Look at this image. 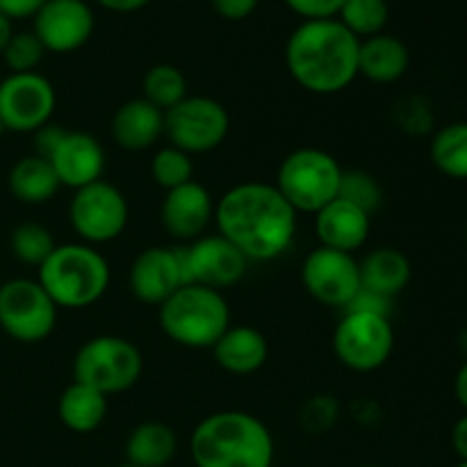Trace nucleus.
Returning <instances> with one entry per match:
<instances>
[{
	"instance_id": "obj_1",
	"label": "nucleus",
	"mask_w": 467,
	"mask_h": 467,
	"mask_svg": "<svg viewBox=\"0 0 467 467\" xmlns=\"http://www.w3.org/2000/svg\"><path fill=\"white\" fill-rule=\"evenodd\" d=\"M296 210L263 181L237 182L214 203V226L249 263H269L290 251Z\"/></svg>"
},
{
	"instance_id": "obj_2",
	"label": "nucleus",
	"mask_w": 467,
	"mask_h": 467,
	"mask_svg": "<svg viewBox=\"0 0 467 467\" xmlns=\"http://www.w3.org/2000/svg\"><path fill=\"white\" fill-rule=\"evenodd\" d=\"M358 48L360 39L337 18L304 21L285 44L287 73L308 94H340L358 78Z\"/></svg>"
},
{
	"instance_id": "obj_3",
	"label": "nucleus",
	"mask_w": 467,
	"mask_h": 467,
	"mask_svg": "<svg viewBox=\"0 0 467 467\" xmlns=\"http://www.w3.org/2000/svg\"><path fill=\"white\" fill-rule=\"evenodd\" d=\"M190 456L196 467H272L276 447L260 418L246 410H217L194 427Z\"/></svg>"
},
{
	"instance_id": "obj_4",
	"label": "nucleus",
	"mask_w": 467,
	"mask_h": 467,
	"mask_svg": "<svg viewBox=\"0 0 467 467\" xmlns=\"http://www.w3.org/2000/svg\"><path fill=\"white\" fill-rule=\"evenodd\" d=\"M36 281L57 308L82 310L108 295L112 269L96 246L71 242L55 246L39 267Z\"/></svg>"
},
{
	"instance_id": "obj_5",
	"label": "nucleus",
	"mask_w": 467,
	"mask_h": 467,
	"mask_svg": "<svg viewBox=\"0 0 467 467\" xmlns=\"http://www.w3.org/2000/svg\"><path fill=\"white\" fill-rule=\"evenodd\" d=\"M158 322L173 345L213 349L231 327V306L219 290L187 283L160 306Z\"/></svg>"
},
{
	"instance_id": "obj_6",
	"label": "nucleus",
	"mask_w": 467,
	"mask_h": 467,
	"mask_svg": "<svg viewBox=\"0 0 467 467\" xmlns=\"http://www.w3.org/2000/svg\"><path fill=\"white\" fill-rule=\"evenodd\" d=\"M342 164L324 149L304 146L283 158L276 171V187L296 213L317 214L340 196Z\"/></svg>"
},
{
	"instance_id": "obj_7",
	"label": "nucleus",
	"mask_w": 467,
	"mask_h": 467,
	"mask_svg": "<svg viewBox=\"0 0 467 467\" xmlns=\"http://www.w3.org/2000/svg\"><path fill=\"white\" fill-rule=\"evenodd\" d=\"M144 374L140 347L121 336H96L82 342L73 358V381L112 397L128 392Z\"/></svg>"
},
{
	"instance_id": "obj_8",
	"label": "nucleus",
	"mask_w": 467,
	"mask_h": 467,
	"mask_svg": "<svg viewBox=\"0 0 467 467\" xmlns=\"http://www.w3.org/2000/svg\"><path fill=\"white\" fill-rule=\"evenodd\" d=\"M395 351V328L390 317L377 313L345 310L333 331V354L342 368L358 374L381 369Z\"/></svg>"
},
{
	"instance_id": "obj_9",
	"label": "nucleus",
	"mask_w": 467,
	"mask_h": 467,
	"mask_svg": "<svg viewBox=\"0 0 467 467\" xmlns=\"http://www.w3.org/2000/svg\"><path fill=\"white\" fill-rule=\"evenodd\" d=\"M130 222V205L126 194L108 181L73 192L68 201V223L80 242L91 246L119 240Z\"/></svg>"
},
{
	"instance_id": "obj_10",
	"label": "nucleus",
	"mask_w": 467,
	"mask_h": 467,
	"mask_svg": "<svg viewBox=\"0 0 467 467\" xmlns=\"http://www.w3.org/2000/svg\"><path fill=\"white\" fill-rule=\"evenodd\" d=\"M231 132V114L210 96H187L164 112V135L169 144L187 155L213 153Z\"/></svg>"
},
{
	"instance_id": "obj_11",
	"label": "nucleus",
	"mask_w": 467,
	"mask_h": 467,
	"mask_svg": "<svg viewBox=\"0 0 467 467\" xmlns=\"http://www.w3.org/2000/svg\"><path fill=\"white\" fill-rule=\"evenodd\" d=\"M57 306L39 281L12 278L0 285V328L23 345L44 342L57 324Z\"/></svg>"
},
{
	"instance_id": "obj_12",
	"label": "nucleus",
	"mask_w": 467,
	"mask_h": 467,
	"mask_svg": "<svg viewBox=\"0 0 467 467\" xmlns=\"http://www.w3.org/2000/svg\"><path fill=\"white\" fill-rule=\"evenodd\" d=\"M57 94L41 73H9L0 82V128L5 132L35 135L53 121Z\"/></svg>"
},
{
	"instance_id": "obj_13",
	"label": "nucleus",
	"mask_w": 467,
	"mask_h": 467,
	"mask_svg": "<svg viewBox=\"0 0 467 467\" xmlns=\"http://www.w3.org/2000/svg\"><path fill=\"white\" fill-rule=\"evenodd\" d=\"M304 290L328 308H349L360 292V265L354 254L317 246L301 263Z\"/></svg>"
},
{
	"instance_id": "obj_14",
	"label": "nucleus",
	"mask_w": 467,
	"mask_h": 467,
	"mask_svg": "<svg viewBox=\"0 0 467 467\" xmlns=\"http://www.w3.org/2000/svg\"><path fill=\"white\" fill-rule=\"evenodd\" d=\"M181 258L187 283L219 292L237 285L249 269V260L219 233L201 235L199 240L182 244Z\"/></svg>"
},
{
	"instance_id": "obj_15",
	"label": "nucleus",
	"mask_w": 467,
	"mask_h": 467,
	"mask_svg": "<svg viewBox=\"0 0 467 467\" xmlns=\"http://www.w3.org/2000/svg\"><path fill=\"white\" fill-rule=\"evenodd\" d=\"M32 32L44 44L46 53L68 55L91 39L96 27L94 9L87 0H46L32 16Z\"/></svg>"
},
{
	"instance_id": "obj_16",
	"label": "nucleus",
	"mask_w": 467,
	"mask_h": 467,
	"mask_svg": "<svg viewBox=\"0 0 467 467\" xmlns=\"http://www.w3.org/2000/svg\"><path fill=\"white\" fill-rule=\"evenodd\" d=\"M128 285L137 301L160 308L173 292L187 285L181 246H149L140 251L130 265Z\"/></svg>"
},
{
	"instance_id": "obj_17",
	"label": "nucleus",
	"mask_w": 467,
	"mask_h": 467,
	"mask_svg": "<svg viewBox=\"0 0 467 467\" xmlns=\"http://www.w3.org/2000/svg\"><path fill=\"white\" fill-rule=\"evenodd\" d=\"M214 203L208 187L192 181L187 185L164 192L162 205H160V222L162 228L173 240L190 244L205 235L210 223L214 222Z\"/></svg>"
},
{
	"instance_id": "obj_18",
	"label": "nucleus",
	"mask_w": 467,
	"mask_h": 467,
	"mask_svg": "<svg viewBox=\"0 0 467 467\" xmlns=\"http://www.w3.org/2000/svg\"><path fill=\"white\" fill-rule=\"evenodd\" d=\"M46 160L57 173L59 185L73 192L96 181H103L105 149L89 132L64 130L62 140Z\"/></svg>"
},
{
	"instance_id": "obj_19",
	"label": "nucleus",
	"mask_w": 467,
	"mask_h": 467,
	"mask_svg": "<svg viewBox=\"0 0 467 467\" xmlns=\"http://www.w3.org/2000/svg\"><path fill=\"white\" fill-rule=\"evenodd\" d=\"M313 217L319 246L356 254L368 244L369 231H372V214L365 213L351 201L337 196Z\"/></svg>"
},
{
	"instance_id": "obj_20",
	"label": "nucleus",
	"mask_w": 467,
	"mask_h": 467,
	"mask_svg": "<svg viewBox=\"0 0 467 467\" xmlns=\"http://www.w3.org/2000/svg\"><path fill=\"white\" fill-rule=\"evenodd\" d=\"M109 132L119 149L128 153H141L153 149L164 135V112L141 96L130 99L117 108Z\"/></svg>"
},
{
	"instance_id": "obj_21",
	"label": "nucleus",
	"mask_w": 467,
	"mask_h": 467,
	"mask_svg": "<svg viewBox=\"0 0 467 467\" xmlns=\"http://www.w3.org/2000/svg\"><path fill=\"white\" fill-rule=\"evenodd\" d=\"M214 363L228 374L249 377L265 368L269 358V342L263 331L249 324H231L214 342Z\"/></svg>"
},
{
	"instance_id": "obj_22",
	"label": "nucleus",
	"mask_w": 467,
	"mask_h": 467,
	"mask_svg": "<svg viewBox=\"0 0 467 467\" xmlns=\"http://www.w3.org/2000/svg\"><path fill=\"white\" fill-rule=\"evenodd\" d=\"M410 67L409 46L400 39L381 32L360 41L358 48V76L377 85H392L401 80Z\"/></svg>"
},
{
	"instance_id": "obj_23",
	"label": "nucleus",
	"mask_w": 467,
	"mask_h": 467,
	"mask_svg": "<svg viewBox=\"0 0 467 467\" xmlns=\"http://www.w3.org/2000/svg\"><path fill=\"white\" fill-rule=\"evenodd\" d=\"M360 265V287L372 295L395 301L397 295L406 290L413 276V267L404 251L392 246H379L369 251Z\"/></svg>"
},
{
	"instance_id": "obj_24",
	"label": "nucleus",
	"mask_w": 467,
	"mask_h": 467,
	"mask_svg": "<svg viewBox=\"0 0 467 467\" xmlns=\"http://www.w3.org/2000/svg\"><path fill=\"white\" fill-rule=\"evenodd\" d=\"M7 187L16 201L26 205H44L59 192V181L50 162L41 155H23L9 169Z\"/></svg>"
},
{
	"instance_id": "obj_25",
	"label": "nucleus",
	"mask_w": 467,
	"mask_h": 467,
	"mask_svg": "<svg viewBox=\"0 0 467 467\" xmlns=\"http://www.w3.org/2000/svg\"><path fill=\"white\" fill-rule=\"evenodd\" d=\"M108 400L109 397L100 395L94 388L78 381L68 383L57 401L59 422L73 433H94L108 420Z\"/></svg>"
},
{
	"instance_id": "obj_26",
	"label": "nucleus",
	"mask_w": 467,
	"mask_h": 467,
	"mask_svg": "<svg viewBox=\"0 0 467 467\" xmlns=\"http://www.w3.org/2000/svg\"><path fill=\"white\" fill-rule=\"evenodd\" d=\"M178 454V436L169 424L141 422L126 438V463L135 467H167Z\"/></svg>"
},
{
	"instance_id": "obj_27",
	"label": "nucleus",
	"mask_w": 467,
	"mask_h": 467,
	"mask_svg": "<svg viewBox=\"0 0 467 467\" xmlns=\"http://www.w3.org/2000/svg\"><path fill=\"white\" fill-rule=\"evenodd\" d=\"M431 162L442 176L467 181V121L442 126L431 140Z\"/></svg>"
},
{
	"instance_id": "obj_28",
	"label": "nucleus",
	"mask_w": 467,
	"mask_h": 467,
	"mask_svg": "<svg viewBox=\"0 0 467 467\" xmlns=\"http://www.w3.org/2000/svg\"><path fill=\"white\" fill-rule=\"evenodd\" d=\"M141 99L149 100L158 109L167 112L173 105L187 99V80L185 73L173 64H155L144 73L141 80Z\"/></svg>"
},
{
	"instance_id": "obj_29",
	"label": "nucleus",
	"mask_w": 467,
	"mask_h": 467,
	"mask_svg": "<svg viewBox=\"0 0 467 467\" xmlns=\"http://www.w3.org/2000/svg\"><path fill=\"white\" fill-rule=\"evenodd\" d=\"M390 18L388 0H345L337 21L356 36V39H369L381 35Z\"/></svg>"
},
{
	"instance_id": "obj_30",
	"label": "nucleus",
	"mask_w": 467,
	"mask_h": 467,
	"mask_svg": "<svg viewBox=\"0 0 467 467\" xmlns=\"http://www.w3.org/2000/svg\"><path fill=\"white\" fill-rule=\"evenodd\" d=\"M55 246L57 244H55L53 231H48L44 223L36 222L18 223L12 235H9V249H12L14 258L36 269L53 254Z\"/></svg>"
},
{
	"instance_id": "obj_31",
	"label": "nucleus",
	"mask_w": 467,
	"mask_h": 467,
	"mask_svg": "<svg viewBox=\"0 0 467 467\" xmlns=\"http://www.w3.org/2000/svg\"><path fill=\"white\" fill-rule=\"evenodd\" d=\"M150 178L155 185L164 192H171L176 187L187 185L194 181V162L192 155L185 150L176 149V146H162L150 158Z\"/></svg>"
},
{
	"instance_id": "obj_32",
	"label": "nucleus",
	"mask_w": 467,
	"mask_h": 467,
	"mask_svg": "<svg viewBox=\"0 0 467 467\" xmlns=\"http://www.w3.org/2000/svg\"><path fill=\"white\" fill-rule=\"evenodd\" d=\"M46 48L32 30L14 32L3 50V59L12 73H32L44 59Z\"/></svg>"
},
{
	"instance_id": "obj_33",
	"label": "nucleus",
	"mask_w": 467,
	"mask_h": 467,
	"mask_svg": "<svg viewBox=\"0 0 467 467\" xmlns=\"http://www.w3.org/2000/svg\"><path fill=\"white\" fill-rule=\"evenodd\" d=\"M340 199L351 201L365 213L374 214L381 205V187H379L377 178H372L365 171H345L340 187Z\"/></svg>"
},
{
	"instance_id": "obj_34",
	"label": "nucleus",
	"mask_w": 467,
	"mask_h": 467,
	"mask_svg": "<svg viewBox=\"0 0 467 467\" xmlns=\"http://www.w3.org/2000/svg\"><path fill=\"white\" fill-rule=\"evenodd\" d=\"M337 413V404L333 397L319 395L313 397L308 404L304 406V413H301V422L308 431H327L333 424Z\"/></svg>"
},
{
	"instance_id": "obj_35",
	"label": "nucleus",
	"mask_w": 467,
	"mask_h": 467,
	"mask_svg": "<svg viewBox=\"0 0 467 467\" xmlns=\"http://www.w3.org/2000/svg\"><path fill=\"white\" fill-rule=\"evenodd\" d=\"M283 3L304 21H324V18H337L345 0H283Z\"/></svg>"
},
{
	"instance_id": "obj_36",
	"label": "nucleus",
	"mask_w": 467,
	"mask_h": 467,
	"mask_svg": "<svg viewBox=\"0 0 467 467\" xmlns=\"http://www.w3.org/2000/svg\"><path fill=\"white\" fill-rule=\"evenodd\" d=\"M214 12L226 21H244L255 12L260 0H210Z\"/></svg>"
},
{
	"instance_id": "obj_37",
	"label": "nucleus",
	"mask_w": 467,
	"mask_h": 467,
	"mask_svg": "<svg viewBox=\"0 0 467 467\" xmlns=\"http://www.w3.org/2000/svg\"><path fill=\"white\" fill-rule=\"evenodd\" d=\"M46 0H0V12L9 18V21H18V18H32Z\"/></svg>"
},
{
	"instance_id": "obj_38",
	"label": "nucleus",
	"mask_w": 467,
	"mask_h": 467,
	"mask_svg": "<svg viewBox=\"0 0 467 467\" xmlns=\"http://www.w3.org/2000/svg\"><path fill=\"white\" fill-rule=\"evenodd\" d=\"M451 447L461 461H467V413L456 420L454 429H451Z\"/></svg>"
},
{
	"instance_id": "obj_39",
	"label": "nucleus",
	"mask_w": 467,
	"mask_h": 467,
	"mask_svg": "<svg viewBox=\"0 0 467 467\" xmlns=\"http://www.w3.org/2000/svg\"><path fill=\"white\" fill-rule=\"evenodd\" d=\"M96 3L114 14H132V12H140V9H144L150 0H96Z\"/></svg>"
},
{
	"instance_id": "obj_40",
	"label": "nucleus",
	"mask_w": 467,
	"mask_h": 467,
	"mask_svg": "<svg viewBox=\"0 0 467 467\" xmlns=\"http://www.w3.org/2000/svg\"><path fill=\"white\" fill-rule=\"evenodd\" d=\"M454 395H456V401H459V404L463 406L465 413H467V360H465L463 365H461L459 372H456Z\"/></svg>"
},
{
	"instance_id": "obj_41",
	"label": "nucleus",
	"mask_w": 467,
	"mask_h": 467,
	"mask_svg": "<svg viewBox=\"0 0 467 467\" xmlns=\"http://www.w3.org/2000/svg\"><path fill=\"white\" fill-rule=\"evenodd\" d=\"M12 35H14L12 21H9V18L0 12V55H3L5 46H7L9 39H12Z\"/></svg>"
},
{
	"instance_id": "obj_42",
	"label": "nucleus",
	"mask_w": 467,
	"mask_h": 467,
	"mask_svg": "<svg viewBox=\"0 0 467 467\" xmlns=\"http://www.w3.org/2000/svg\"><path fill=\"white\" fill-rule=\"evenodd\" d=\"M456 467H467V461H461V463L456 465Z\"/></svg>"
},
{
	"instance_id": "obj_43",
	"label": "nucleus",
	"mask_w": 467,
	"mask_h": 467,
	"mask_svg": "<svg viewBox=\"0 0 467 467\" xmlns=\"http://www.w3.org/2000/svg\"><path fill=\"white\" fill-rule=\"evenodd\" d=\"M119 467H135V465H130V463H123V465H119Z\"/></svg>"
},
{
	"instance_id": "obj_44",
	"label": "nucleus",
	"mask_w": 467,
	"mask_h": 467,
	"mask_svg": "<svg viewBox=\"0 0 467 467\" xmlns=\"http://www.w3.org/2000/svg\"><path fill=\"white\" fill-rule=\"evenodd\" d=\"M465 244H467V226H465Z\"/></svg>"
},
{
	"instance_id": "obj_45",
	"label": "nucleus",
	"mask_w": 467,
	"mask_h": 467,
	"mask_svg": "<svg viewBox=\"0 0 467 467\" xmlns=\"http://www.w3.org/2000/svg\"><path fill=\"white\" fill-rule=\"evenodd\" d=\"M360 467H377V465H360Z\"/></svg>"
}]
</instances>
